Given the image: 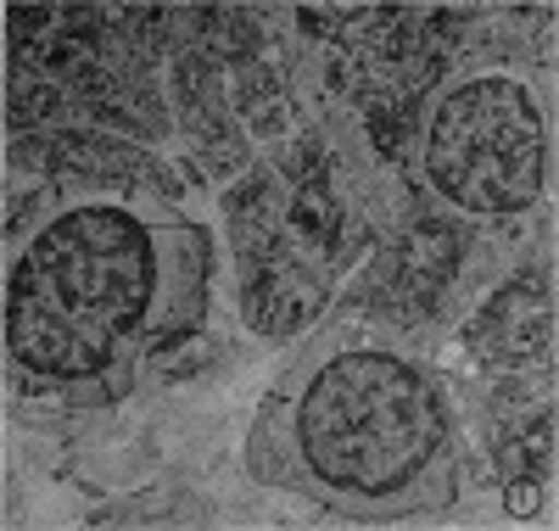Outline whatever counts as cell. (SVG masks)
Returning <instances> with one entry per match:
<instances>
[{
	"mask_svg": "<svg viewBox=\"0 0 559 531\" xmlns=\"http://www.w3.org/2000/svg\"><path fill=\"white\" fill-rule=\"evenodd\" d=\"M498 464L503 470H515V475H548L554 470V409L548 414H532L526 430H515L503 448H498Z\"/></svg>",
	"mask_w": 559,
	"mask_h": 531,
	"instance_id": "cell-11",
	"label": "cell"
},
{
	"mask_svg": "<svg viewBox=\"0 0 559 531\" xmlns=\"http://www.w3.org/2000/svg\"><path fill=\"white\" fill-rule=\"evenodd\" d=\"M554 163V134L543 95L526 73L487 68L437 90L419 123V168L431 197L464 219L526 213Z\"/></svg>",
	"mask_w": 559,
	"mask_h": 531,
	"instance_id": "cell-3",
	"label": "cell"
},
{
	"mask_svg": "<svg viewBox=\"0 0 559 531\" xmlns=\"http://www.w3.org/2000/svg\"><path fill=\"white\" fill-rule=\"evenodd\" d=\"M207 274V229L163 190H68L7 269V353L39 380L118 398L134 358L202 319Z\"/></svg>",
	"mask_w": 559,
	"mask_h": 531,
	"instance_id": "cell-1",
	"label": "cell"
},
{
	"mask_svg": "<svg viewBox=\"0 0 559 531\" xmlns=\"http://www.w3.org/2000/svg\"><path fill=\"white\" fill-rule=\"evenodd\" d=\"M471 347L487 364H548L554 358V285L515 280L476 314Z\"/></svg>",
	"mask_w": 559,
	"mask_h": 531,
	"instance_id": "cell-8",
	"label": "cell"
},
{
	"mask_svg": "<svg viewBox=\"0 0 559 531\" xmlns=\"http://www.w3.org/2000/svg\"><path fill=\"white\" fill-rule=\"evenodd\" d=\"M174 102H179V118L185 129H191L197 140V157L224 174V179H236L252 168L247 157V129L236 123V113H229V90H224V73L202 57V51H185L174 62Z\"/></svg>",
	"mask_w": 559,
	"mask_h": 531,
	"instance_id": "cell-7",
	"label": "cell"
},
{
	"mask_svg": "<svg viewBox=\"0 0 559 531\" xmlns=\"http://www.w3.org/2000/svg\"><path fill=\"white\" fill-rule=\"evenodd\" d=\"M252 470L347 520L437 515L459 493L453 403L403 347L313 353L263 403Z\"/></svg>",
	"mask_w": 559,
	"mask_h": 531,
	"instance_id": "cell-2",
	"label": "cell"
},
{
	"mask_svg": "<svg viewBox=\"0 0 559 531\" xmlns=\"http://www.w3.org/2000/svg\"><path fill=\"white\" fill-rule=\"evenodd\" d=\"M459 263H464V224H453L448 213H419L386 247L376 297H386L397 314H431L437 297L453 285Z\"/></svg>",
	"mask_w": 559,
	"mask_h": 531,
	"instance_id": "cell-5",
	"label": "cell"
},
{
	"mask_svg": "<svg viewBox=\"0 0 559 531\" xmlns=\"http://www.w3.org/2000/svg\"><path fill=\"white\" fill-rule=\"evenodd\" d=\"M286 202H292V190L280 185V174H269V168H247L236 179V190L224 197V219H229L236 258L269 252V247L286 240Z\"/></svg>",
	"mask_w": 559,
	"mask_h": 531,
	"instance_id": "cell-9",
	"label": "cell"
},
{
	"mask_svg": "<svg viewBox=\"0 0 559 531\" xmlns=\"http://www.w3.org/2000/svg\"><path fill=\"white\" fill-rule=\"evenodd\" d=\"M503 509L515 515V520H532V515L543 509V481H537V475H515V481H509Z\"/></svg>",
	"mask_w": 559,
	"mask_h": 531,
	"instance_id": "cell-12",
	"label": "cell"
},
{
	"mask_svg": "<svg viewBox=\"0 0 559 531\" xmlns=\"http://www.w3.org/2000/svg\"><path fill=\"white\" fill-rule=\"evenodd\" d=\"M45 174L68 179L73 190H163V197H174V179L157 157L102 129H62L45 146Z\"/></svg>",
	"mask_w": 559,
	"mask_h": 531,
	"instance_id": "cell-6",
	"label": "cell"
},
{
	"mask_svg": "<svg viewBox=\"0 0 559 531\" xmlns=\"http://www.w3.org/2000/svg\"><path fill=\"white\" fill-rule=\"evenodd\" d=\"M324 303H331V269L308 252H297L292 240L241 258V319L263 342H292V335H302L324 314Z\"/></svg>",
	"mask_w": 559,
	"mask_h": 531,
	"instance_id": "cell-4",
	"label": "cell"
},
{
	"mask_svg": "<svg viewBox=\"0 0 559 531\" xmlns=\"http://www.w3.org/2000/svg\"><path fill=\"white\" fill-rule=\"evenodd\" d=\"M229 90V113H236V123L258 140H274V134H286V102H280V73L269 62H241L236 73L224 79Z\"/></svg>",
	"mask_w": 559,
	"mask_h": 531,
	"instance_id": "cell-10",
	"label": "cell"
}]
</instances>
